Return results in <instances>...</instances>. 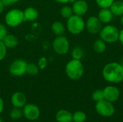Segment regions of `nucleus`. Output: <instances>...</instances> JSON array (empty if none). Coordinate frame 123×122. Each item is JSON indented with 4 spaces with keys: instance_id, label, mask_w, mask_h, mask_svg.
Returning <instances> with one entry per match:
<instances>
[{
    "instance_id": "nucleus-2",
    "label": "nucleus",
    "mask_w": 123,
    "mask_h": 122,
    "mask_svg": "<svg viewBox=\"0 0 123 122\" xmlns=\"http://www.w3.org/2000/svg\"><path fill=\"white\" fill-rule=\"evenodd\" d=\"M65 72L66 76L71 80L76 81L80 79L84 73V68L82 62L79 60L71 59L66 63Z\"/></svg>"
},
{
    "instance_id": "nucleus-36",
    "label": "nucleus",
    "mask_w": 123,
    "mask_h": 122,
    "mask_svg": "<svg viewBox=\"0 0 123 122\" xmlns=\"http://www.w3.org/2000/svg\"><path fill=\"white\" fill-rule=\"evenodd\" d=\"M9 1H10V3H11V4H15V3H17L18 1H19L20 0H9Z\"/></svg>"
},
{
    "instance_id": "nucleus-18",
    "label": "nucleus",
    "mask_w": 123,
    "mask_h": 122,
    "mask_svg": "<svg viewBox=\"0 0 123 122\" xmlns=\"http://www.w3.org/2000/svg\"><path fill=\"white\" fill-rule=\"evenodd\" d=\"M112 13L115 16H122L123 14V1L115 0L110 7Z\"/></svg>"
},
{
    "instance_id": "nucleus-37",
    "label": "nucleus",
    "mask_w": 123,
    "mask_h": 122,
    "mask_svg": "<svg viewBox=\"0 0 123 122\" xmlns=\"http://www.w3.org/2000/svg\"><path fill=\"white\" fill-rule=\"evenodd\" d=\"M120 22H121L122 25L123 26V14L121 16V18H120Z\"/></svg>"
},
{
    "instance_id": "nucleus-20",
    "label": "nucleus",
    "mask_w": 123,
    "mask_h": 122,
    "mask_svg": "<svg viewBox=\"0 0 123 122\" xmlns=\"http://www.w3.org/2000/svg\"><path fill=\"white\" fill-rule=\"evenodd\" d=\"M93 49L97 54H102L107 49V43L101 38L95 40L93 45Z\"/></svg>"
},
{
    "instance_id": "nucleus-19",
    "label": "nucleus",
    "mask_w": 123,
    "mask_h": 122,
    "mask_svg": "<svg viewBox=\"0 0 123 122\" xmlns=\"http://www.w3.org/2000/svg\"><path fill=\"white\" fill-rule=\"evenodd\" d=\"M51 29L53 32L57 36L63 35L66 32V27L63 24V22L60 21H55L52 24Z\"/></svg>"
},
{
    "instance_id": "nucleus-31",
    "label": "nucleus",
    "mask_w": 123,
    "mask_h": 122,
    "mask_svg": "<svg viewBox=\"0 0 123 122\" xmlns=\"http://www.w3.org/2000/svg\"><path fill=\"white\" fill-rule=\"evenodd\" d=\"M54 1H55L56 2L60 3V4H68V3H73L75 0H54Z\"/></svg>"
},
{
    "instance_id": "nucleus-27",
    "label": "nucleus",
    "mask_w": 123,
    "mask_h": 122,
    "mask_svg": "<svg viewBox=\"0 0 123 122\" xmlns=\"http://www.w3.org/2000/svg\"><path fill=\"white\" fill-rule=\"evenodd\" d=\"M115 0H95L100 8H110Z\"/></svg>"
},
{
    "instance_id": "nucleus-25",
    "label": "nucleus",
    "mask_w": 123,
    "mask_h": 122,
    "mask_svg": "<svg viewBox=\"0 0 123 122\" xmlns=\"http://www.w3.org/2000/svg\"><path fill=\"white\" fill-rule=\"evenodd\" d=\"M86 119V115L84 111H78L73 114V122H84Z\"/></svg>"
},
{
    "instance_id": "nucleus-34",
    "label": "nucleus",
    "mask_w": 123,
    "mask_h": 122,
    "mask_svg": "<svg viewBox=\"0 0 123 122\" xmlns=\"http://www.w3.org/2000/svg\"><path fill=\"white\" fill-rule=\"evenodd\" d=\"M1 2L4 6H8L11 5V3L9 0H1Z\"/></svg>"
},
{
    "instance_id": "nucleus-3",
    "label": "nucleus",
    "mask_w": 123,
    "mask_h": 122,
    "mask_svg": "<svg viewBox=\"0 0 123 122\" xmlns=\"http://www.w3.org/2000/svg\"><path fill=\"white\" fill-rule=\"evenodd\" d=\"M86 22L81 16L73 14L67 19L66 29L72 35H79L85 29Z\"/></svg>"
},
{
    "instance_id": "nucleus-30",
    "label": "nucleus",
    "mask_w": 123,
    "mask_h": 122,
    "mask_svg": "<svg viewBox=\"0 0 123 122\" xmlns=\"http://www.w3.org/2000/svg\"><path fill=\"white\" fill-rule=\"evenodd\" d=\"M7 34L8 32L6 25L2 23H0V41H2Z\"/></svg>"
},
{
    "instance_id": "nucleus-6",
    "label": "nucleus",
    "mask_w": 123,
    "mask_h": 122,
    "mask_svg": "<svg viewBox=\"0 0 123 122\" xmlns=\"http://www.w3.org/2000/svg\"><path fill=\"white\" fill-rule=\"evenodd\" d=\"M53 48L58 55H63L67 54L70 49L68 39L63 35L57 36L53 41Z\"/></svg>"
},
{
    "instance_id": "nucleus-26",
    "label": "nucleus",
    "mask_w": 123,
    "mask_h": 122,
    "mask_svg": "<svg viewBox=\"0 0 123 122\" xmlns=\"http://www.w3.org/2000/svg\"><path fill=\"white\" fill-rule=\"evenodd\" d=\"M92 99L96 101V102H98L99 101H102L103 99H105V97H104V92H103V90H101V89H97V90H95L93 93H92Z\"/></svg>"
},
{
    "instance_id": "nucleus-14",
    "label": "nucleus",
    "mask_w": 123,
    "mask_h": 122,
    "mask_svg": "<svg viewBox=\"0 0 123 122\" xmlns=\"http://www.w3.org/2000/svg\"><path fill=\"white\" fill-rule=\"evenodd\" d=\"M113 16L110 8H100L97 17L102 24H108L112 21Z\"/></svg>"
},
{
    "instance_id": "nucleus-16",
    "label": "nucleus",
    "mask_w": 123,
    "mask_h": 122,
    "mask_svg": "<svg viewBox=\"0 0 123 122\" xmlns=\"http://www.w3.org/2000/svg\"><path fill=\"white\" fill-rule=\"evenodd\" d=\"M55 119L58 122H72L73 114L67 110L61 109L56 113Z\"/></svg>"
},
{
    "instance_id": "nucleus-10",
    "label": "nucleus",
    "mask_w": 123,
    "mask_h": 122,
    "mask_svg": "<svg viewBox=\"0 0 123 122\" xmlns=\"http://www.w3.org/2000/svg\"><path fill=\"white\" fill-rule=\"evenodd\" d=\"M85 28L91 34H99L102 28V23L97 17L91 16L86 22Z\"/></svg>"
},
{
    "instance_id": "nucleus-28",
    "label": "nucleus",
    "mask_w": 123,
    "mask_h": 122,
    "mask_svg": "<svg viewBox=\"0 0 123 122\" xmlns=\"http://www.w3.org/2000/svg\"><path fill=\"white\" fill-rule=\"evenodd\" d=\"M7 48L2 41H0V61L3 60L6 55Z\"/></svg>"
},
{
    "instance_id": "nucleus-39",
    "label": "nucleus",
    "mask_w": 123,
    "mask_h": 122,
    "mask_svg": "<svg viewBox=\"0 0 123 122\" xmlns=\"http://www.w3.org/2000/svg\"><path fill=\"white\" fill-rule=\"evenodd\" d=\"M121 64H122V65H123V62H122V63H121Z\"/></svg>"
},
{
    "instance_id": "nucleus-21",
    "label": "nucleus",
    "mask_w": 123,
    "mask_h": 122,
    "mask_svg": "<svg viewBox=\"0 0 123 122\" xmlns=\"http://www.w3.org/2000/svg\"><path fill=\"white\" fill-rule=\"evenodd\" d=\"M39 71H40V68L37 64H35L34 63H27V68H26V73L29 74L30 76H36L38 74Z\"/></svg>"
},
{
    "instance_id": "nucleus-29",
    "label": "nucleus",
    "mask_w": 123,
    "mask_h": 122,
    "mask_svg": "<svg viewBox=\"0 0 123 122\" xmlns=\"http://www.w3.org/2000/svg\"><path fill=\"white\" fill-rule=\"evenodd\" d=\"M37 64L40 70H44L48 65V60L45 57H41L40 58H39Z\"/></svg>"
},
{
    "instance_id": "nucleus-12",
    "label": "nucleus",
    "mask_w": 123,
    "mask_h": 122,
    "mask_svg": "<svg viewBox=\"0 0 123 122\" xmlns=\"http://www.w3.org/2000/svg\"><path fill=\"white\" fill-rule=\"evenodd\" d=\"M71 7L74 14L81 17L86 14L89 10V4L85 0H75Z\"/></svg>"
},
{
    "instance_id": "nucleus-24",
    "label": "nucleus",
    "mask_w": 123,
    "mask_h": 122,
    "mask_svg": "<svg viewBox=\"0 0 123 122\" xmlns=\"http://www.w3.org/2000/svg\"><path fill=\"white\" fill-rule=\"evenodd\" d=\"M73 14H74V12L72 10V7L68 5H65L62 6V8L61 9V15L63 18L68 19L70 17H71Z\"/></svg>"
},
{
    "instance_id": "nucleus-13",
    "label": "nucleus",
    "mask_w": 123,
    "mask_h": 122,
    "mask_svg": "<svg viewBox=\"0 0 123 122\" xmlns=\"http://www.w3.org/2000/svg\"><path fill=\"white\" fill-rule=\"evenodd\" d=\"M11 103L14 107L16 108H22L27 103L26 96L20 91H17L13 93L11 97Z\"/></svg>"
},
{
    "instance_id": "nucleus-8",
    "label": "nucleus",
    "mask_w": 123,
    "mask_h": 122,
    "mask_svg": "<svg viewBox=\"0 0 123 122\" xmlns=\"http://www.w3.org/2000/svg\"><path fill=\"white\" fill-rule=\"evenodd\" d=\"M27 63L22 59H16L11 63L9 67V73L14 76H22L26 73Z\"/></svg>"
},
{
    "instance_id": "nucleus-4",
    "label": "nucleus",
    "mask_w": 123,
    "mask_h": 122,
    "mask_svg": "<svg viewBox=\"0 0 123 122\" xmlns=\"http://www.w3.org/2000/svg\"><path fill=\"white\" fill-rule=\"evenodd\" d=\"M120 30L117 27L112 24H107L102 27L99 32V38L103 40L106 43H115L118 41Z\"/></svg>"
},
{
    "instance_id": "nucleus-11",
    "label": "nucleus",
    "mask_w": 123,
    "mask_h": 122,
    "mask_svg": "<svg viewBox=\"0 0 123 122\" xmlns=\"http://www.w3.org/2000/svg\"><path fill=\"white\" fill-rule=\"evenodd\" d=\"M105 99L112 103L117 101L120 96V91L115 86H107L103 89Z\"/></svg>"
},
{
    "instance_id": "nucleus-9",
    "label": "nucleus",
    "mask_w": 123,
    "mask_h": 122,
    "mask_svg": "<svg viewBox=\"0 0 123 122\" xmlns=\"http://www.w3.org/2000/svg\"><path fill=\"white\" fill-rule=\"evenodd\" d=\"M23 116L29 121H35L40 116L39 107L34 104H25L22 110Z\"/></svg>"
},
{
    "instance_id": "nucleus-15",
    "label": "nucleus",
    "mask_w": 123,
    "mask_h": 122,
    "mask_svg": "<svg viewBox=\"0 0 123 122\" xmlns=\"http://www.w3.org/2000/svg\"><path fill=\"white\" fill-rule=\"evenodd\" d=\"M23 14H24L25 21H30V22L35 21L39 16L38 11L32 6L27 7L23 11Z\"/></svg>"
},
{
    "instance_id": "nucleus-22",
    "label": "nucleus",
    "mask_w": 123,
    "mask_h": 122,
    "mask_svg": "<svg viewBox=\"0 0 123 122\" xmlns=\"http://www.w3.org/2000/svg\"><path fill=\"white\" fill-rule=\"evenodd\" d=\"M71 55L72 59L81 60L84 55V51L81 47H76L72 50Z\"/></svg>"
},
{
    "instance_id": "nucleus-23",
    "label": "nucleus",
    "mask_w": 123,
    "mask_h": 122,
    "mask_svg": "<svg viewBox=\"0 0 123 122\" xmlns=\"http://www.w3.org/2000/svg\"><path fill=\"white\" fill-rule=\"evenodd\" d=\"M22 116H23L22 111L19 108L14 107L9 112V116L13 120H19L22 118Z\"/></svg>"
},
{
    "instance_id": "nucleus-1",
    "label": "nucleus",
    "mask_w": 123,
    "mask_h": 122,
    "mask_svg": "<svg viewBox=\"0 0 123 122\" xmlns=\"http://www.w3.org/2000/svg\"><path fill=\"white\" fill-rule=\"evenodd\" d=\"M102 74L104 79L109 83H121L123 81V66L117 62L109 63L104 66Z\"/></svg>"
},
{
    "instance_id": "nucleus-35",
    "label": "nucleus",
    "mask_w": 123,
    "mask_h": 122,
    "mask_svg": "<svg viewBox=\"0 0 123 122\" xmlns=\"http://www.w3.org/2000/svg\"><path fill=\"white\" fill-rule=\"evenodd\" d=\"M4 4H2V2H1V1L0 0V14L4 12Z\"/></svg>"
},
{
    "instance_id": "nucleus-17",
    "label": "nucleus",
    "mask_w": 123,
    "mask_h": 122,
    "mask_svg": "<svg viewBox=\"0 0 123 122\" xmlns=\"http://www.w3.org/2000/svg\"><path fill=\"white\" fill-rule=\"evenodd\" d=\"M6 48H14L18 45L19 41L17 37L12 34H7L6 36L2 40Z\"/></svg>"
},
{
    "instance_id": "nucleus-5",
    "label": "nucleus",
    "mask_w": 123,
    "mask_h": 122,
    "mask_svg": "<svg viewBox=\"0 0 123 122\" xmlns=\"http://www.w3.org/2000/svg\"><path fill=\"white\" fill-rule=\"evenodd\" d=\"M25 21L23 11L19 9H12L9 10L4 17L6 24L10 27H17Z\"/></svg>"
},
{
    "instance_id": "nucleus-33",
    "label": "nucleus",
    "mask_w": 123,
    "mask_h": 122,
    "mask_svg": "<svg viewBox=\"0 0 123 122\" xmlns=\"http://www.w3.org/2000/svg\"><path fill=\"white\" fill-rule=\"evenodd\" d=\"M4 101H3V99L0 97V114L2 113V111H3V110H4Z\"/></svg>"
},
{
    "instance_id": "nucleus-32",
    "label": "nucleus",
    "mask_w": 123,
    "mask_h": 122,
    "mask_svg": "<svg viewBox=\"0 0 123 122\" xmlns=\"http://www.w3.org/2000/svg\"><path fill=\"white\" fill-rule=\"evenodd\" d=\"M118 40L120 42V43L123 45V29H122L121 30H120L119 32V39Z\"/></svg>"
},
{
    "instance_id": "nucleus-38",
    "label": "nucleus",
    "mask_w": 123,
    "mask_h": 122,
    "mask_svg": "<svg viewBox=\"0 0 123 122\" xmlns=\"http://www.w3.org/2000/svg\"><path fill=\"white\" fill-rule=\"evenodd\" d=\"M0 122H4V121H3L1 118H0Z\"/></svg>"
},
{
    "instance_id": "nucleus-7",
    "label": "nucleus",
    "mask_w": 123,
    "mask_h": 122,
    "mask_svg": "<svg viewBox=\"0 0 123 122\" xmlns=\"http://www.w3.org/2000/svg\"><path fill=\"white\" fill-rule=\"evenodd\" d=\"M95 109L99 115L105 117L111 116L115 112V109L112 103L105 99L97 102L95 105Z\"/></svg>"
}]
</instances>
